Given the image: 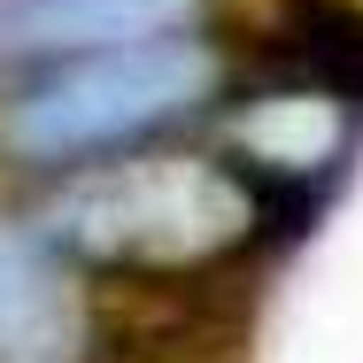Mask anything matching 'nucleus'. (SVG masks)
Listing matches in <instances>:
<instances>
[{"label": "nucleus", "mask_w": 363, "mask_h": 363, "mask_svg": "<svg viewBox=\"0 0 363 363\" xmlns=\"http://www.w3.org/2000/svg\"><path fill=\"white\" fill-rule=\"evenodd\" d=\"M224 85V55L186 23L124 47H77L47 62H16L0 93V162L8 170H77L101 155L155 140L209 108Z\"/></svg>", "instance_id": "nucleus-1"}, {"label": "nucleus", "mask_w": 363, "mask_h": 363, "mask_svg": "<svg viewBox=\"0 0 363 363\" xmlns=\"http://www.w3.org/2000/svg\"><path fill=\"white\" fill-rule=\"evenodd\" d=\"M0 363H93V294L39 232L0 224Z\"/></svg>", "instance_id": "nucleus-3"}, {"label": "nucleus", "mask_w": 363, "mask_h": 363, "mask_svg": "<svg viewBox=\"0 0 363 363\" xmlns=\"http://www.w3.org/2000/svg\"><path fill=\"white\" fill-rule=\"evenodd\" d=\"M201 0H0V62H47L77 47H124L186 31Z\"/></svg>", "instance_id": "nucleus-4"}, {"label": "nucleus", "mask_w": 363, "mask_h": 363, "mask_svg": "<svg viewBox=\"0 0 363 363\" xmlns=\"http://www.w3.org/2000/svg\"><path fill=\"white\" fill-rule=\"evenodd\" d=\"M271 62L325 101L363 108V0H279L271 16Z\"/></svg>", "instance_id": "nucleus-5"}, {"label": "nucleus", "mask_w": 363, "mask_h": 363, "mask_svg": "<svg viewBox=\"0 0 363 363\" xmlns=\"http://www.w3.org/2000/svg\"><path fill=\"white\" fill-rule=\"evenodd\" d=\"M39 240L85 279H201L232 247H271L232 155H132L77 178Z\"/></svg>", "instance_id": "nucleus-2"}]
</instances>
